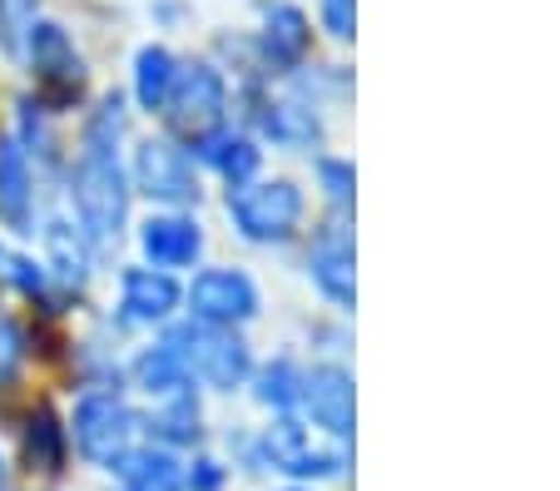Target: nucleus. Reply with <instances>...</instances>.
I'll use <instances>...</instances> for the list:
<instances>
[{"instance_id":"obj_1","label":"nucleus","mask_w":560,"mask_h":491,"mask_svg":"<svg viewBox=\"0 0 560 491\" xmlns=\"http://www.w3.org/2000/svg\"><path fill=\"white\" fill-rule=\"evenodd\" d=\"M119 139H125V100L105 95L90 109L85 129H80V154L70 164V209L74 229L90 238V248L119 244L129 224V169L119 160Z\"/></svg>"},{"instance_id":"obj_2","label":"nucleus","mask_w":560,"mask_h":491,"mask_svg":"<svg viewBox=\"0 0 560 491\" xmlns=\"http://www.w3.org/2000/svg\"><path fill=\"white\" fill-rule=\"evenodd\" d=\"M65 437L85 467L109 471L144 442V412H135L119 387H90L74 397V412L65 417Z\"/></svg>"},{"instance_id":"obj_3","label":"nucleus","mask_w":560,"mask_h":491,"mask_svg":"<svg viewBox=\"0 0 560 491\" xmlns=\"http://www.w3.org/2000/svg\"><path fill=\"white\" fill-rule=\"evenodd\" d=\"M238 452H244V471H283L293 487L342 477V452L323 447L298 417H273L258 437L238 442Z\"/></svg>"},{"instance_id":"obj_4","label":"nucleus","mask_w":560,"mask_h":491,"mask_svg":"<svg viewBox=\"0 0 560 491\" xmlns=\"http://www.w3.org/2000/svg\"><path fill=\"white\" fill-rule=\"evenodd\" d=\"M164 342H174L189 363V377L203 383L209 393H233L254 377V348L244 342V332L233 328H203V323L184 318L164 328Z\"/></svg>"},{"instance_id":"obj_5","label":"nucleus","mask_w":560,"mask_h":491,"mask_svg":"<svg viewBox=\"0 0 560 491\" xmlns=\"http://www.w3.org/2000/svg\"><path fill=\"white\" fill-rule=\"evenodd\" d=\"M229 224L248 244H288L303 229L307 199L293 179H254L244 189H229Z\"/></svg>"},{"instance_id":"obj_6","label":"nucleus","mask_w":560,"mask_h":491,"mask_svg":"<svg viewBox=\"0 0 560 491\" xmlns=\"http://www.w3.org/2000/svg\"><path fill=\"white\" fill-rule=\"evenodd\" d=\"M129 189L144 194V199L164 203L174 214H184L189 203H199V164L184 150L179 139L170 135H149L135 144V160H129Z\"/></svg>"},{"instance_id":"obj_7","label":"nucleus","mask_w":560,"mask_h":491,"mask_svg":"<svg viewBox=\"0 0 560 491\" xmlns=\"http://www.w3.org/2000/svg\"><path fill=\"white\" fill-rule=\"evenodd\" d=\"M229 119V80L213 60H179L170 105H164V125L174 129L170 139H203L213 129H223Z\"/></svg>"},{"instance_id":"obj_8","label":"nucleus","mask_w":560,"mask_h":491,"mask_svg":"<svg viewBox=\"0 0 560 491\" xmlns=\"http://www.w3.org/2000/svg\"><path fill=\"white\" fill-rule=\"evenodd\" d=\"M184 308H189V318L203 323V328L238 332L244 323L258 318L264 293H258V283L244 268H203V273H194L189 289H184Z\"/></svg>"},{"instance_id":"obj_9","label":"nucleus","mask_w":560,"mask_h":491,"mask_svg":"<svg viewBox=\"0 0 560 491\" xmlns=\"http://www.w3.org/2000/svg\"><path fill=\"white\" fill-rule=\"evenodd\" d=\"M21 50H25L31 75L40 80V90L55 100V105H70V100H80V90H85V60H80L70 31H65L60 21H45V15H35V21L25 25Z\"/></svg>"},{"instance_id":"obj_10","label":"nucleus","mask_w":560,"mask_h":491,"mask_svg":"<svg viewBox=\"0 0 560 491\" xmlns=\"http://www.w3.org/2000/svg\"><path fill=\"white\" fill-rule=\"evenodd\" d=\"M298 412H307V422H313V428H323L332 442H352V428H358V393H352V373H348V367H342V363L303 367Z\"/></svg>"},{"instance_id":"obj_11","label":"nucleus","mask_w":560,"mask_h":491,"mask_svg":"<svg viewBox=\"0 0 560 491\" xmlns=\"http://www.w3.org/2000/svg\"><path fill=\"white\" fill-rule=\"evenodd\" d=\"M258 35H254V50H258V65H264L268 75H288L298 65L307 60L313 50V25L307 15L298 11L293 0H264L258 5Z\"/></svg>"},{"instance_id":"obj_12","label":"nucleus","mask_w":560,"mask_h":491,"mask_svg":"<svg viewBox=\"0 0 560 491\" xmlns=\"http://www.w3.org/2000/svg\"><path fill=\"white\" fill-rule=\"evenodd\" d=\"M139 254H144L149 268L159 273H179V268H194L203 258V224L194 214H149L139 224Z\"/></svg>"},{"instance_id":"obj_13","label":"nucleus","mask_w":560,"mask_h":491,"mask_svg":"<svg viewBox=\"0 0 560 491\" xmlns=\"http://www.w3.org/2000/svg\"><path fill=\"white\" fill-rule=\"evenodd\" d=\"M184 308V289L174 273H159L149 264H129L119 273V313L144 328H170L174 313Z\"/></svg>"},{"instance_id":"obj_14","label":"nucleus","mask_w":560,"mask_h":491,"mask_svg":"<svg viewBox=\"0 0 560 491\" xmlns=\"http://www.w3.org/2000/svg\"><path fill=\"white\" fill-rule=\"evenodd\" d=\"M244 95H248V125L264 139H273L283 150H313V144H323V119L313 115V105H303V100H268L258 85H248Z\"/></svg>"},{"instance_id":"obj_15","label":"nucleus","mask_w":560,"mask_h":491,"mask_svg":"<svg viewBox=\"0 0 560 491\" xmlns=\"http://www.w3.org/2000/svg\"><path fill=\"white\" fill-rule=\"evenodd\" d=\"M307 278H313L317 293H323L332 308L348 313L352 303H358V283H352V238L338 219L317 229L313 248H307Z\"/></svg>"},{"instance_id":"obj_16","label":"nucleus","mask_w":560,"mask_h":491,"mask_svg":"<svg viewBox=\"0 0 560 491\" xmlns=\"http://www.w3.org/2000/svg\"><path fill=\"white\" fill-rule=\"evenodd\" d=\"M0 224L15 238L35 234V164L15 135H0Z\"/></svg>"},{"instance_id":"obj_17","label":"nucleus","mask_w":560,"mask_h":491,"mask_svg":"<svg viewBox=\"0 0 560 491\" xmlns=\"http://www.w3.org/2000/svg\"><path fill=\"white\" fill-rule=\"evenodd\" d=\"M194 164H209L213 174H223L229 189H244V184L258 179V164H264V150H258V139L244 135V129H213V135L194 139Z\"/></svg>"},{"instance_id":"obj_18","label":"nucleus","mask_w":560,"mask_h":491,"mask_svg":"<svg viewBox=\"0 0 560 491\" xmlns=\"http://www.w3.org/2000/svg\"><path fill=\"white\" fill-rule=\"evenodd\" d=\"M115 491H184V457L154 442H139L129 457L109 467Z\"/></svg>"},{"instance_id":"obj_19","label":"nucleus","mask_w":560,"mask_h":491,"mask_svg":"<svg viewBox=\"0 0 560 491\" xmlns=\"http://www.w3.org/2000/svg\"><path fill=\"white\" fill-rule=\"evenodd\" d=\"M144 442L154 447H170V452H189L203 442V407H199V393H174L164 402H154V412L144 417Z\"/></svg>"},{"instance_id":"obj_20","label":"nucleus","mask_w":560,"mask_h":491,"mask_svg":"<svg viewBox=\"0 0 560 491\" xmlns=\"http://www.w3.org/2000/svg\"><path fill=\"white\" fill-rule=\"evenodd\" d=\"M40 238H45V273L70 293L85 289L95 248H90V238L80 234V229H74V219H45Z\"/></svg>"},{"instance_id":"obj_21","label":"nucleus","mask_w":560,"mask_h":491,"mask_svg":"<svg viewBox=\"0 0 560 491\" xmlns=\"http://www.w3.org/2000/svg\"><path fill=\"white\" fill-rule=\"evenodd\" d=\"M129 383H135L149 402H164V397H174V393H189L194 377H189V363H184L179 348L159 338V342H149V348L135 353V363H129Z\"/></svg>"},{"instance_id":"obj_22","label":"nucleus","mask_w":560,"mask_h":491,"mask_svg":"<svg viewBox=\"0 0 560 491\" xmlns=\"http://www.w3.org/2000/svg\"><path fill=\"white\" fill-rule=\"evenodd\" d=\"M25 461H31V471H45V477H60L65 461H70L65 422L55 417V407H45V402L25 417Z\"/></svg>"},{"instance_id":"obj_23","label":"nucleus","mask_w":560,"mask_h":491,"mask_svg":"<svg viewBox=\"0 0 560 491\" xmlns=\"http://www.w3.org/2000/svg\"><path fill=\"white\" fill-rule=\"evenodd\" d=\"M174 75H179V55H174L170 45H139V55H135V100H139V109L164 115Z\"/></svg>"},{"instance_id":"obj_24","label":"nucleus","mask_w":560,"mask_h":491,"mask_svg":"<svg viewBox=\"0 0 560 491\" xmlns=\"http://www.w3.org/2000/svg\"><path fill=\"white\" fill-rule=\"evenodd\" d=\"M254 402L268 407L273 417H293L298 412V393H303V367L293 358H273V363L254 367Z\"/></svg>"},{"instance_id":"obj_25","label":"nucleus","mask_w":560,"mask_h":491,"mask_svg":"<svg viewBox=\"0 0 560 491\" xmlns=\"http://www.w3.org/2000/svg\"><path fill=\"white\" fill-rule=\"evenodd\" d=\"M0 278H5L15 293H25V299H45V289H50V273H45L40 258L21 254V248H11V244H0Z\"/></svg>"},{"instance_id":"obj_26","label":"nucleus","mask_w":560,"mask_h":491,"mask_svg":"<svg viewBox=\"0 0 560 491\" xmlns=\"http://www.w3.org/2000/svg\"><path fill=\"white\" fill-rule=\"evenodd\" d=\"M317 179H323V194H328L338 209H352V189H358V174H352V160H338V154H323L317 160Z\"/></svg>"},{"instance_id":"obj_27","label":"nucleus","mask_w":560,"mask_h":491,"mask_svg":"<svg viewBox=\"0 0 560 491\" xmlns=\"http://www.w3.org/2000/svg\"><path fill=\"white\" fill-rule=\"evenodd\" d=\"M25 332H21V323L11 318V313H0V387L5 383H15L21 377V367H25Z\"/></svg>"},{"instance_id":"obj_28","label":"nucleus","mask_w":560,"mask_h":491,"mask_svg":"<svg viewBox=\"0 0 560 491\" xmlns=\"http://www.w3.org/2000/svg\"><path fill=\"white\" fill-rule=\"evenodd\" d=\"M223 487H229V461L209 457V452L184 457V491H223Z\"/></svg>"},{"instance_id":"obj_29","label":"nucleus","mask_w":560,"mask_h":491,"mask_svg":"<svg viewBox=\"0 0 560 491\" xmlns=\"http://www.w3.org/2000/svg\"><path fill=\"white\" fill-rule=\"evenodd\" d=\"M317 15H323V31L332 40H352L358 35V0H317Z\"/></svg>"},{"instance_id":"obj_30","label":"nucleus","mask_w":560,"mask_h":491,"mask_svg":"<svg viewBox=\"0 0 560 491\" xmlns=\"http://www.w3.org/2000/svg\"><path fill=\"white\" fill-rule=\"evenodd\" d=\"M31 21H35V0H0V45L21 50Z\"/></svg>"},{"instance_id":"obj_31","label":"nucleus","mask_w":560,"mask_h":491,"mask_svg":"<svg viewBox=\"0 0 560 491\" xmlns=\"http://www.w3.org/2000/svg\"><path fill=\"white\" fill-rule=\"evenodd\" d=\"M0 491H15V467L5 452H0Z\"/></svg>"},{"instance_id":"obj_32","label":"nucleus","mask_w":560,"mask_h":491,"mask_svg":"<svg viewBox=\"0 0 560 491\" xmlns=\"http://www.w3.org/2000/svg\"><path fill=\"white\" fill-rule=\"evenodd\" d=\"M278 491H313V487H278Z\"/></svg>"}]
</instances>
